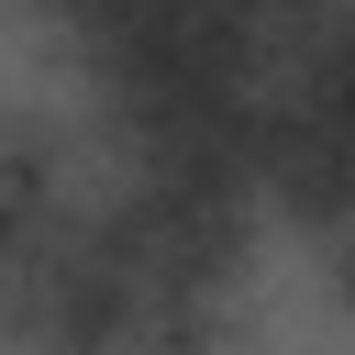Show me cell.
I'll return each mask as SVG.
<instances>
[{
    "label": "cell",
    "mask_w": 355,
    "mask_h": 355,
    "mask_svg": "<svg viewBox=\"0 0 355 355\" xmlns=\"http://www.w3.org/2000/svg\"><path fill=\"white\" fill-rule=\"evenodd\" d=\"M333 288L355 300V222H344V255H333Z\"/></svg>",
    "instance_id": "1"
}]
</instances>
